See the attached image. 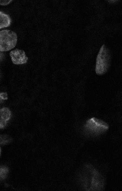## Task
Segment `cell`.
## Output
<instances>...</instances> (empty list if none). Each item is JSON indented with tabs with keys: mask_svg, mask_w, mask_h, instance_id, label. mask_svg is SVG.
Listing matches in <instances>:
<instances>
[{
	"mask_svg": "<svg viewBox=\"0 0 122 191\" xmlns=\"http://www.w3.org/2000/svg\"><path fill=\"white\" fill-rule=\"evenodd\" d=\"M82 183L87 191H99L104 187V181L102 176L91 165L85 166L82 172Z\"/></svg>",
	"mask_w": 122,
	"mask_h": 191,
	"instance_id": "obj_1",
	"label": "cell"
},
{
	"mask_svg": "<svg viewBox=\"0 0 122 191\" xmlns=\"http://www.w3.org/2000/svg\"><path fill=\"white\" fill-rule=\"evenodd\" d=\"M111 57L109 50L103 44L97 55L95 70L98 75H102L107 71L110 65Z\"/></svg>",
	"mask_w": 122,
	"mask_h": 191,
	"instance_id": "obj_2",
	"label": "cell"
},
{
	"mask_svg": "<svg viewBox=\"0 0 122 191\" xmlns=\"http://www.w3.org/2000/svg\"><path fill=\"white\" fill-rule=\"evenodd\" d=\"M17 36L15 32L8 30L0 31V51H9L16 45Z\"/></svg>",
	"mask_w": 122,
	"mask_h": 191,
	"instance_id": "obj_3",
	"label": "cell"
},
{
	"mask_svg": "<svg viewBox=\"0 0 122 191\" xmlns=\"http://www.w3.org/2000/svg\"><path fill=\"white\" fill-rule=\"evenodd\" d=\"M109 125L105 122L95 118L88 120L84 126L86 133L92 135H97L106 131Z\"/></svg>",
	"mask_w": 122,
	"mask_h": 191,
	"instance_id": "obj_4",
	"label": "cell"
},
{
	"mask_svg": "<svg viewBox=\"0 0 122 191\" xmlns=\"http://www.w3.org/2000/svg\"><path fill=\"white\" fill-rule=\"evenodd\" d=\"M10 55L13 63L18 65L26 63L28 58L26 55L25 51L21 49H16L11 51Z\"/></svg>",
	"mask_w": 122,
	"mask_h": 191,
	"instance_id": "obj_5",
	"label": "cell"
},
{
	"mask_svg": "<svg viewBox=\"0 0 122 191\" xmlns=\"http://www.w3.org/2000/svg\"><path fill=\"white\" fill-rule=\"evenodd\" d=\"M11 112L7 108L4 107L0 109V128H4L10 119Z\"/></svg>",
	"mask_w": 122,
	"mask_h": 191,
	"instance_id": "obj_6",
	"label": "cell"
},
{
	"mask_svg": "<svg viewBox=\"0 0 122 191\" xmlns=\"http://www.w3.org/2000/svg\"><path fill=\"white\" fill-rule=\"evenodd\" d=\"M11 22V19L9 15L0 11V29L9 26Z\"/></svg>",
	"mask_w": 122,
	"mask_h": 191,
	"instance_id": "obj_7",
	"label": "cell"
},
{
	"mask_svg": "<svg viewBox=\"0 0 122 191\" xmlns=\"http://www.w3.org/2000/svg\"><path fill=\"white\" fill-rule=\"evenodd\" d=\"M10 137L7 135H0V144H7L10 142Z\"/></svg>",
	"mask_w": 122,
	"mask_h": 191,
	"instance_id": "obj_8",
	"label": "cell"
},
{
	"mask_svg": "<svg viewBox=\"0 0 122 191\" xmlns=\"http://www.w3.org/2000/svg\"><path fill=\"white\" fill-rule=\"evenodd\" d=\"M8 172V169L6 167L0 168V178H5Z\"/></svg>",
	"mask_w": 122,
	"mask_h": 191,
	"instance_id": "obj_9",
	"label": "cell"
},
{
	"mask_svg": "<svg viewBox=\"0 0 122 191\" xmlns=\"http://www.w3.org/2000/svg\"><path fill=\"white\" fill-rule=\"evenodd\" d=\"M13 0H0V5L6 6L11 3Z\"/></svg>",
	"mask_w": 122,
	"mask_h": 191,
	"instance_id": "obj_10",
	"label": "cell"
},
{
	"mask_svg": "<svg viewBox=\"0 0 122 191\" xmlns=\"http://www.w3.org/2000/svg\"><path fill=\"white\" fill-rule=\"evenodd\" d=\"M0 97L2 99H7V94L6 93H0Z\"/></svg>",
	"mask_w": 122,
	"mask_h": 191,
	"instance_id": "obj_11",
	"label": "cell"
},
{
	"mask_svg": "<svg viewBox=\"0 0 122 191\" xmlns=\"http://www.w3.org/2000/svg\"><path fill=\"white\" fill-rule=\"evenodd\" d=\"M2 54L0 53V60L1 59L2 57Z\"/></svg>",
	"mask_w": 122,
	"mask_h": 191,
	"instance_id": "obj_12",
	"label": "cell"
},
{
	"mask_svg": "<svg viewBox=\"0 0 122 191\" xmlns=\"http://www.w3.org/2000/svg\"><path fill=\"white\" fill-rule=\"evenodd\" d=\"M1 148L0 147V154H1Z\"/></svg>",
	"mask_w": 122,
	"mask_h": 191,
	"instance_id": "obj_13",
	"label": "cell"
}]
</instances>
